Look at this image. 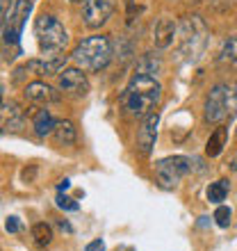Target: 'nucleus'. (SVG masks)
I'll return each mask as SVG.
<instances>
[{
  "instance_id": "4",
  "label": "nucleus",
  "mask_w": 237,
  "mask_h": 251,
  "mask_svg": "<svg viewBox=\"0 0 237 251\" xmlns=\"http://www.w3.org/2000/svg\"><path fill=\"white\" fill-rule=\"evenodd\" d=\"M34 37L39 44V50L46 60L59 57V53L69 44V32L62 25V21L55 19L53 14H41L39 19L34 21Z\"/></svg>"
},
{
  "instance_id": "15",
  "label": "nucleus",
  "mask_w": 237,
  "mask_h": 251,
  "mask_svg": "<svg viewBox=\"0 0 237 251\" xmlns=\"http://www.w3.org/2000/svg\"><path fill=\"white\" fill-rule=\"evenodd\" d=\"M53 137H55V142H57V146H73L75 139H78V128L73 126V121L62 119L55 126Z\"/></svg>"
},
{
  "instance_id": "9",
  "label": "nucleus",
  "mask_w": 237,
  "mask_h": 251,
  "mask_svg": "<svg viewBox=\"0 0 237 251\" xmlns=\"http://www.w3.org/2000/svg\"><path fill=\"white\" fill-rule=\"evenodd\" d=\"M57 87L62 94H69L73 99H80V96H85L89 92V80L87 75L82 73V69H62L57 73Z\"/></svg>"
},
{
  "instance_id": "27",
  "label": "nucleus",
  "mask_w": 237,
  "mask_h": 251,
  "mask_svg": "<svg viewBox=\"0 0 237 251\" xmlns=\"http://www.w3.org/2000/svg\"><path fill=\"white\" fill-rule=\"evenodd\" d=\"M125 5H128V14L132 16V9H135V0H125Z\"/></svg>"
},
{
  "instance_id": "13",
  "label": "nucleus",
  "mask_w": 237,
  "mask_h": 251,
  "mask_svg": "<svg viewBox=\"0 0 237 251\" xmlns=\"http://www.w3.org/2000/svg\"><path fill=\"white\" fill-rule=\"evenodd\" d=\"M23 128V110L14 100H2V130H21Z\"/></svg>"
},
{
  "instance_id": "12",
  "label": "nucleus",
  "mask_w": 237,
  "mask_h": 251,
  "mask_svg": "<svg viewBox=\"0 0 237 251\" xmlns=\"http://www.w3.org/2000/svg\"><path fill=\"white\" fill-rule=\"evenodd\" d=\"M178 34V27L171 19H160L153 27V44L162 50V48H169L173 44V37Z\"/></svg>"
},
{
  "instance_id": "1",
  "label": "nucleus",
  "mask_w": 237,
  "mask_h": 251,
  "mask_svg": "<svg viewBox=\"0 0 237 251\" xmlns=\"http://www.w3.org/2000/svg\"><path fill=\"white\" fill-rule=\"evenodd\" d=\"M123 107L135 119H146L162 100V85L155 75L135 73L123 89Z\"/></svg>"
},
{
  "instance_id": "24",
  "label": "nucleus",
  "mask_w": 237,
  "mask_h": 251,
  "mask_svg": "<svg viewBox=\"0 0 237 251\" xmlns=\"http://www.w3.org/2000/svg\"><path fill=\"white\" fill-rule=\"evenodd\" d=\"M5 228H7L9 233H16V231H19V222H16V217H7Z\"/></svg>"
},
{
  "instance_id": "3",
  "label": "nucleus",
  "mask_w": 237,
  "mask_h": 251,
  "mask_svg": "<svg viewBox=\"0 0 237 251\" xmlns=\"http://www.w3.org/2000/svg\"><path fill=\"white\" fill-rule=\"evenodd\" d=\"M237 112V85L231 82H219L210 89L203 107V119L205 124L212 126H224L231 121Z\"/></svg>"
},
{
  "instance_id": "17",
  "label": "nucleus",
  "mask_w": 237,
  "mask_h": 251,
  "mask_svg": "<svg viewBox=\"0 0 237 251\" xmlns=\"http://www.w3.org/2000/svg\"><path fill=\"white\" fill-rule=\"evenodd\" d=\"M219 66L237 73V37H231V39L224 41V46L219 50Z\"/></svg>"
},
{
  "instance_id": "11",
  "label": "nucleus",
  "mask_w": 237,
  "mask_h": 251,
  "mask_svg": "<svg viewBox=\"0 0 237 251\" xmlns=\"http://www.w3.org/2000/svg\"><path fill=\"white\" fill-rule=\"evenodd\" d=\"M23 96H25V100H30V103H37V105H46V103H55V100H59L57 92H55L50 85H46V82H30V85H25V89H23Z\"/></svg>"
},
{
  "instance_id": "19",
  "label": "nucleus",
  "mask_w": 237,
  "mask_h": 251,
  "mask_svg": "<svg viewBox=\"0 0 237 251\" xmlns=\"http://www.w3.org/2000/svg\"><path fill=\"white\" fill-rule=\"evenodd\" d=\"M32 240L37 247H48L53 242V228L46 224V222H39V224L32 226Z\"/></svg>"
},
{
  "instance_id": "28",
  "label": "nucleus",
  "mask_w": 237,
  "mask_h": 251,
  "mask_svg": "<svg viewBox=\"0 0 237 251\" xmlns=\"http://www.w3.org/2000/svg\"><path fill=\"white\" fill-rule=\"evenodd\" d=\"M71 2H82V0H71Z\"/></svg>"
},
{
  "instance_id": "20",
  "label": "nucleus",
  "mask_w": 237,
  "mask_h": 251,
  "mask_svg": "<svg viewBox=\"0 0 237 251\" xmlns=\"http://www.w3.org/2000/svg\"><path fill=\"white\" fill-rule=\"evenodd\" d=\"M160 66H162L160 57L155 60V57L148 53V55H144V57L137 62V71H135V73H148V75H155V73L160 71Z\"/></svg>"
},
{
  "instance_id": "18",
  "label": "nucleus",
  "mask_w": 237,
  "mask_h": 251,
  "mask_svg": "<svg viewBox=\"0 0 237 251\" xmlns=\"http://www.w3.org/2000/svg\"><path fill=\"white\" fill-rule=\"evenodd\" d=\"M228 190H231V183L226 178L217 180V183H210V187H208V201L221 205V201L228 197Z\"/></svg>"
},
{
  "instance_id": "26",
  "label": "nucleus",
  "mask_w": 237,
  "mask_h": 251,
  "mask_svg": "<svg viewBox=\"0 0 237 251\" xmlns=\"http://www.w3.org/2000/svg\"><path fill=\"white\" fill-rule=\"evenodd\" d=\"M59 228H62V231H66V233H71V231H73V228H71L69 224H66V222H59Z\"/></svg>"
},
{
  "instance_id": "2",
  "label": "nucleus",
  "mask_w": 237,
  "mask_h": 251,
  "mask_svg": "<svg viewBox=\"0 0 237 251\" xmlns=\"http://www.w3.org/2000/svg\"><path fill=\"white\" fill-rule=\"evenodd\" d=\"M208 25L196 14L185 16L178 25V55L185 62H196L205 53L208 46Z\"/></svg>"
},
{
  "instance_id": "6",
  "label": "nucleus",
  "mask_w": 237,
  "mask_h": 251,
  "mask_svg": "<svg viewBox=\"0 0 237 251\" xmlns=\"http://www.w3.org/2000/svg\"><path fill=\"white\" fill-rule=\"evenodd\" d=\"M191 169V158L187 155H169L155 162V178L165 190L176 187Z\"/></svg>"
},
{
  "instance_id": "21",
  "label": "nucleus",
  "mask_w": 237,
  "mask_h": 251,
  "mask_svg": "<svg viewBox=\"0 0 237 251\" xmlns=\"http://www.w3.org/2000/svg\"><path fill=\"white\" fill-rule=\"evenodd\" d=\"M231 217H233V212L228 205H219L217 210H214V215H212V219L217 222L219 228H228L231 226Z\"/></svg>"
},
{
  "instance_id": "23",
  "label": "nucleus",
  "mask_w": 237,
  "mask_h": 251,
  "mask_svg": "<svg viewBox=\"0 0 237 251\" xmlns=\"http://www.w3.org/2000/svg\"><path fill=\"white\" fill-rule=\"evenodd\" d=\"M85 251H105V242L103 240H94V242H89L85 247Z\"/></svg>"
},
{
  "instance_id": "22",
  "label": "nucleus",
  "mask_w": 237,
  "mask_h": 251,
  "mask_svg": "<svg viewBox=\"0 0 237 251\" xmlns=\"http://www.w3.org/2000/svg\"><path fill=\"white\" fill-rule=\"evenodd\" d=\"M55 203H57V208H62V210H78V203H75L73 199L64 197L62 192H59V197L55 199Z\"/></svg>"
},
{
  "instance_id": "7",
  "label": "nucleus",
  "mask_w": 237,
  "mask_h": 251,
  "mask_svg": "<svg viewBox=\"0 0 237 251\" xmlns=\"http://www.w3.org/2000/svg\"><path fill=\"white\" fill-rule=\"evenodd\" d=\"M32 12V2L30 0H16L9 12L2 14V44H9V46H16L21 37V30L25 25L27 14Z\"/></svg>"
},
{
  "instance_id": "10",
  "label": "nucleus",
  "mask_w": 237,
  "mask_h": 251,
  "mask_svg": "<svg viewBox=\"0 0 237 251\" xmlns=\"http://www.w3.org/2000/svg\"><path fill=\"white\" fill-rule=\"evenodd\" d=\"M158 126H160V114L153 112L142 121L137 130V151L142 155H146V158L153 153V146H155V139H158Z\"/></svg>"
},
{
  "instance_id": "16",
  "label": "nucleus",
  "mask_w": 237,
  "mask_h": 251,
  "mask_svg": "<svg viewBox=\"0 0 237 251\" xmlns=\"http://www.w3.org/2000/svg\"><path fill=\"white\" fill-rule=\"evenodd\" d=\"M226 135H228L226 126H217V128L210 132V137L205 142V155H208V158L221 155V151H224V146H226Z\"/></svg>"
},
{
  "instance_id": "8",
  "label": "nucleus",
  "mask_w": 237,
  "mask_h": 251,
  "mask_svg": "<svg viewBox=\"0 0 237 251\" xmlns=\"http://www.w3.org/2000/svg\"><path fill=\"white\" fill-rule=\"evenodd\" d=\"M112 0H85L82 5V23L89 30H98L112 19Z\"/></svg>"
},
{
  "instance_id": "25",
  "label": "nucleus",
  "mask_w": 237,
  "mask_h": 251,
  "mask_svg": "<svg viewBox=\"0 0 237 251\" xmlns=\"http://www.w3.org/2000/svg\"><path fill=\"white\" fill-rule=\"evenodd\" d=\"M69 187H71V180H69V178H64V180H59V183H57V192H66Z\"/></svg>"
},
{
  "instance_id": "5",
  "label": "nucleus",
  "mask_w": 237,
  "mask_h": 251,
  "mask_svg": "<svg viewBox=\"0 0 237 251\" xmlns=\"http://www.w3.org/2000/svg\"><path fill=\"white\" fill-rule=\"evenodd\" d=\"M112 41L105 34H94L87 37L75 46L73 50V60L78 62L87 71H103L110 62H112Z\"/></svg>"
},
{
  "instance_id": "14",
  "label": "nucleus",
  "mask_w": 237,
  "mask_h": 251,
  "mask_svg": "<svg viewBox=\"0 0 237 251\" xmlns=\"http://www.w3.org/2000/svg\"><path fill=\"white\" fill-rule=\"evenodd\" d=\"M55 126H57V121H55V117L48 110H39V112L34 114L32 119V128H34V135L37 137H48V135H53L55 132Z\"/></svg>"
}]
</instances>
